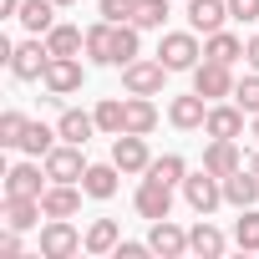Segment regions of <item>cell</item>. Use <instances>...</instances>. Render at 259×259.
Returning <instances> with one entry per match:
<instances>
[{
    "mask_svg": "<svg viewBox=\"0 0 259 259\" xmlns=\"http://www.w3.org/2000/svg\"><path fill=\"white\" fill-rule=\"evenodd\" d=\"M234 244L244 249V254H259V208L249 203V208H239V224H234Z\"/></svg>",
    "mask_w": 259,
    "mask_h": 259,
    "instance_id": "1f68e13d",
    "label": "cell"
},
{
    "mask_svg": "<svg viewBox=\"0 0 259 259\" xmlns=\"http://www.w3.org/2000/svg\"><path fill=\"white\" fill-rule=\"evenodd\" d=\"M244 117H249V112H244L234 97H229V102H213L203 133H208V138H244Z\"/></svg>",
    "mask_w": 259,
    "mask_h": 259,
    "instance_id": "e0dca14e",
    "label": "cell"
},
{
    "mask_svg": "<svg viewBox=\"0 0 259 259\" xmlns=\"http://www.w3.org/2000/svg\"><path fill=\"white\" fill-rule=\"evenodd\" d=\"M41 163H46V178L51 183H81V173L92 168L87 163V148H76V143H56Z\"/></svg>",
    "mask_w": 259,
    "mask_h": 259,
    "instance_id": "52a82bcc",
    "label": "cell"
},
{
    "mask_svg": "<svg viewBox=\"0 0 259 259\" xmlns=\"http://www.w3.org/2000/svg\"><path fill=\"white\" fill-rule=\"evenodd\" d=\"M41 219H46V208H41V198H6V229H41Z\"/></svg>",
    "mask_w": 259,
    "mask_h": 259,
    "instance_id": "4316f807",
    "label": "cell"
},
{
    "mask_svg": "<svg viewBox=\"0 0 259 259\" xmlns=\"http://www.w3.org/2000/svg\"><path fill=\"white\" fill-rule=\"evenodd\" d=\"M234 102H239V107H244L249 117L259 112V71H254V66H249V71H244V76L234 81Z\"/></svg>",
    "mask_w": 259,
    "mask_h": 259,
    "instance_id": "e575fe53",
    "label": "cell"
},
{
    "mask_svg": "<svg viewBox=\"0 0 259 259\" xmlns=\"http://www.w3.org/2000/svg\"><path fill=\"white\" fill-rule=\"evenodd\" d=\"M249 133H254V138H259V112H254V117H249Z\"/></svg>",
    "mask_w": 259,
    "mask_h": 259,
    "instance_id": "60d3db41",
    "label": "cell"
},
{
    "mask_svg": "<svg viewBox=\"0 0 259 259\" xmlns=\"http://www.w3.org/2000/svg\"><path fill=\"white\" fill-rule=\"evenodd\" d=\"M208 97H198V92H183V97H173L168 102V122L178 127V133H203V122H208Z\"/></svg>",
    "mask_w": 259,
    "mask_h": 259,
    "instance_id": "7c38bea8",
    "label": "cell"
},
{
    "mask_svg": "<svg viewBox=\"0 0 259 259\" xmlns=\"http://www.w3.org/2000/svg\"><path fill=\"white\" fill-rule=\"evenodd\" d=\"M122 244V224L117 219H92L87 224V254H112Z\"/></svg>",
    "mask_w": 259,
    "mask_h": 259,
    "instance_id": "83f0119b",
    "label": "cell"
},
{
    "mask_svg": "<svg viewBox=\"0 0 259 259\" xmlns=\"http://www.w3.org/2000/svg\"><path fill=\"white\" fill-rule=\"evenodd\" d=\"M244 61L259 71V36H249V46H244Z\"/></svg>",
    "mask_w": 259,
    "mask_h": 259,
    "instance_id": "f35d334b",
    "label": "cell"
},
{
    "mask_svg": "<svg viewBox=\"0 0 259 259\" xmlns=\"http://www.w3.org/2000/svg\"><path fill=\"white\" fill-rule=\"evenodd\" d=\"M46 66H51V46H46V36H31V41H21V46L11 51V76H16V81H41Z\"/></svg>",
    "mask_w": 259,
    "mask_h": 259,
    "instance_id": "277c9868",
    "label": "cell"
},
{
    "mask_svg": "<svg viewBox=\"0 0 259 259\" xmlns=\"http://www.w3.org/2000/svg\"><path fill=\"white\" fill-rule=\"evenodd\" d=\"M112 163L122 168V178H143L148 163H153L148 138H143V133H117V138H112Z\"/></svg>",
    "mask_w": 259,
    "mask_h": 259,
    "instance_id": "ba28073f",
    "label": "cell"
},
{
    "mask_svg": "<svg viewBox=\"0 0 259 259\" xmlns=\"http://www.w3.org/2000/svg\"><path fill=\"white\" fill-rule=\"evenodd\" d=\"M203 168H208L213 178H229V173H239V168H244L239 138H208V148H203Z\"/></svg>",
    "mask_w": 259,
    "mask_h": 259,
    "instance_id": "5bb4252c",
    "label": "cell"
},
{
    "mask_svg": "<svg viewBox=\"0 0 259 259\" xmlns=\"http://www.w3.org/2000/svg\"><path fill=\"white\" fill-rule=\"evenodd\" d=\"M188 6V26L198 31V36H213V31H224L234 16H229V0H183Z\"/></svg>",
    "mask_w": 259,
    "mask_h": 259,
    "instance_id": "2e32d148",
    "label": "cell"
},
{
    "mask_svg": "<svg viewBox=\"0 0 259 259\" xmlns=\"http://www.w3.org/2000/svg\"><path fill=\"white\" fill-rule=\"evenodd\" d=\"M143 178H158V183H173V188H183V178H188V163H183V153H163V158H153L148 163V173Z\"/></svg>",
    "mask_w": 259,
    "mask_h": 259,
    "instance_id": "f1b7e54d",
    "label": "cell"
},
{
    "mask_svg": "<svg viewBox=\"0 0 259 259\" xmlns=\"http://www.w3.org/2000/svg\"><path fill=\"white\" fill-rule=\"evenodd\" d=\"M56 143H61V133H56V127H46V122H31V127H26V138H21V153H26V158H46Z\"/></svg>",
    "mask_w": 259,
    "mask_h": 259,
    "instance_id": "f546056e",
    "label": "cell"
},
{
    "mask_svg": "<svg viewBox=\"0 0 259 259\" xmlns=\"http://www.w3.org/2000/svg\"><path fill=\"white\" fill-rule=\"evenodd\" d=\"M168 6H173V0H138L133 26H138V31H163V26H168Z\"/></svg>",
    "mask_w": 259,
    "mask_h": 259,
    "instance_id": "d6a6232c",
    "label": "cell"
},
{
    "mask_svg": "<svg viewBox=\"0 0 259 259\" xmlns=\"http://www.w3.org/2000/svg\"><path fill=\"white\" fill-rule=\"evenodd\" d=\"M41 87H46L51 97H76V92L87 87V66H81V56H51Z\"/></svg>",
    "mask_w": 259,
    "mask_h": 259,
    "instance_id": "5b68a950",
    "label": "cell"
},
{
    "mask_svg": "<svg viewBox=\"0 0 259 259\" xmlns=\"http://www.w3.org/2000/svg\"><path fill=\"white\" fill-rule=\"evenodd\" d=\"M26 127H31V117L26 112H0V148H21V138H26Z\"/></svg>",
    "mask_w": 259,
    "mask_h": 259,
    "instance_id": "836d02e7",
    "label": "cell"
},
{
    "mask_svg": "<svg viewBox=\"0 0 259 259\" xmlns=\"http://www.w3.org/2000/svg\"><path fill=\"white\" fill-rule=\"evenodd\" d=\"M183 203H188L193 213H213V208L224 203V178H213L208 168L188 173V178H183Z\"/></svg>",
    "mask_w": 259,
    "mask_h": 259,
    "instance_id": "30bf717a",
    "label": "cell"
},
{
    "mask_svg": "<svg viewBox=\"0 0 259 259\" xmlns=\"http://www.w3.org/2000/svg\"><path fill=\"white\" fill-rule=\"evenodd\" d=\"M173 71L158 61V56H138V61H127L122 66V92H133V97H163V81Z\"/></svg>",
    "mask_w": 259,
    "mask_h": 259,
    "instance_id": "7a4b0ae2",
    "label": "cell"
},
{
    "mask_svg": "<svg viewBox=\"0 0 259 259\" xmlns=\"http://www.w3.org/2000/svg\"><path fill=\"white\" fill-rule=\"evenodd\" d=\"M0 16H21V0H0Z\"/></svg>",
    "mask_w": 259,
    "mask_h": 259,
    "instance_id": "ab89813d",
    "label": "cell"
},
{
    "mask_svg": "<svg viewBox=\"0 0 259 259\" xmlns=\"http://www.w3.org/2000/svg\"><path fill=\"white\" fill-rule=\"evenodd\" d=\"M117 178H122V168L107 158V163H92L87 173H81V188H87V198H97V203H107L112 193H117Z\"/></svg>",
    "mask_w": 259,
    "mask_h": 259,
    "instance_id": "44dd1931",
    "label": "cell"
},
{
    "mask_svg": "<svg viewBox=\"0 0 259 259\" xmlns=\"http://www.w3.org/2000/svg\"><path fill=\"white\" fill-rule=\"evenodd\" d=\"M56 11H61L56 0H21V16H16V21H21L31 36H46V31L56 26Z\"/></svg>",
    "mask_w": 259,
    "mask_h": 259,
    "instance_id": "d4e9b609",
    "label": "cell"
},
{
    "mask_svg": "<svg viewBox=\"0 0 259 259\" xmlns=\"http://www.w3.org/2000/svg\"><path fill=\"white\" fill-rule=\"evenodd\" d=\"M244 36H234V31H213V36H203V56L208 61H224V66H234V61H244Z\"/></svg>",
    "mask_w": 259,
    "mask_h": 259,
    "instance_id": "cb8c5ba5",
    "label": "cell"
},
{
    "mask_svg": "<svg viewBox=\"0 0 259 259\" xmlns=\"http://www.w3.org/2000/svg\"><path fill=\"white\" fill-rule=\"evenodd\" d=\"M224 203H234V208H249V203H259V173L244 163L239 173H229L224 178Z\"/></svg>",
    "mask_w": 259,
    "mask_h": 259,
    "instance_id": "7402d4cb",
    "label": "cell"
},
{
    "mask_svg": "<svg viewBox=\"0 0 259 259\" xmlns=\"http://www.w3.org/2000/svg\"><path fill=\"white\" fill-rule=\"evenodd\" d=\"M56 133H61V143H76V148H87V143H92V133H97V112L61 107V117H56Z\"/></svg>",
    "mask_w": 259,
    "mask_h": 259,
    "instance_id": "ffe728a7",
    "label": "cell"
},
{
    "mask_svg": "<svg viewBox=\"0 0 259 259\" xmlns=\"http://www.w3.org/2000/svg\"><path fill=\"white\" fill-rule=\"evenodd\" d=\"M153 127H158V102L153 97H133V92H127V117H122V133H153Z\"/></svg>",
    "mask_w": 259,
    "mask_h": 259,
    "instance_id": "603a6c76",
    "label": "cell"
},
{
    "mask_svg": "<svg viewBox=\"0 0 259 259\" xmlns=\"http://www.w3.org/2000/svg\"><path fill=\"white\" fill-rule=\"evenodd\" d=\"M224 249H229L224 229H213L208 213H198V224L188 229V254H198V259H224Z\"/></svg>",
    "mask_w": 259,
    "mask_h": 259,
    "instance_id": "d6986e66",
    "label": "cell"
},
{
    "mask_svg": "<svg viewBox=\"0 0 259 259\" xmlns=\"http://www.w3.org/2000/svg\"><path fill=\"white\" fill-rule=\"evenodd\" d=\"M46 163L41 158H26L16 168H6V198H41L46 193Z\"/></svg>",
    "mask_w": 259,
    "mask_h": 259,
    "instance_id": "9c48e42d",
    "label": "cell"
},
{
    "mask_svg": "<svg viewBox=\"0 0 259 259\" xmlns=\"http://www.w3.org/2000/svg\"><path fill=\"white\" fill-rule=\"evenodd\" d=\"M229 16H234L239 26H254V21H259V0H229Z\"/></svg>",
    "mask_w": 259,
    "mask_h": 259,
    "instance_id": "8d00e7d4",
    "label": "cell"
},
{
    "mask_svg": "<svg viewBox=\"0 0 259 259\" xmlns=\"http://www.w3.org/2000/svg\"><path fill=\"white\" fill-rule=\"evenodd\" d=\"M87 249V234L71 219H46L41 224V259H71Z\"/></svg>",
    "mask_w": 259,
    "mask_h": 259,
    "instance_id": "3957f363",
    "label": "cell"
},
{
    "mask_svg": "<svg viewBox=\"0 0 259 259\" xmlns=\"http://www.w3.org/2000/svg\"><path fill=\"white\" fill-rule=\"evenodd\" d=\"M249 168H254V173H259V153H254V158H249Z\"/></svg>",
    "mask_w": 259,
    "mask_h": 259,
    "instance_id": "b9f144b4",
    "label": "cell"
},
{
    "mask_svg": "<svg viewBox=\"0 0 259 259\" xmlns=\"http://www.w3.org/2000/svg\"><path fill=\"white\" fill-rule=\"evenodd\" d=\"M81 198H87L81 183H46L41 208H46V219H76L81 213Z\"/></svg>",
    "mask_w": 259,
    "mask_h": 259,
    "instance_id": "4fadbf2b",
    "label": "cell"
},
{
    "mask_svg": "<svg viewBox=\"0 0 259 259\" xmlns=\"http://www.w3.org/2000/svg\"><path fill=\"white\" fill-rule=\"evenodd\" d=\"M148 244H153V254H163V259H183V254H188V229H178L173 213H168V219H153Z\"/></svg>",
    "mask_w": 259,
    "mask_h": 259,
    "instance_id": "9a60e30c",
    "label": "cell"
},
{
    "mask_svg": "<svg viewBox=\"0 0 259 259\" xmlns=\"http://www.w3.org/2000/svg\"><path fill=\"white\" fill-rule=\"evenodd\" d=\"M234 81H239V76H234V66H224V61H208V56H203V61L193 66V92L208 97V102H229V97H234Z\"/></svg>",
    "mask_w": 259,
    "mask_h": 259,
    "instance_id": "8992f818",
    "label": "cell"
},
{
    "mask_svg": "<svg viewBox=\"0 0 259 259\" xmlns=\"http://www.w3.org/2000/svg\"><path fill=\"white\" fill-rule=\"evenodd\" d=\"M133 208H138V219H168L173 213V183H158V178H143L138 183V193H133Z\"/></svg>",
    "mask_w": 259,
    "mask_h": 259,
    "instance_id": "8fae6325",
    "label": "cell"
},
{
    "mask_svg": "<svg viewBox=\"0 0 259 259\" xmlns=\"http://www.w3.org/2000/svg\"><path fill=\"white\" fill-rule=\"evenodd\" d=\"M46 46H51V56H81V51H87V31L56 21V26L46 31Z\"/></svg>",
    "mask_w": 259,
    "mask_h": 259,
    "instance_id": "484cf974",
    "label": "cell"
},
{
    "mask_svg": "<svg viewBox=\"0 0 259 259\" xmlns=\"http://www.w3.org/2000/svg\"><path fill=\"white\" fill-rule=\"evenodd\" d=\"M97 16L112 21V26H127V21L138 16V0H97Z\"/></svg>",
    "mask_w": 259,
    "mask_h": 259,
    "instance_id": "d590c367",
    "label": "cell"
},
{
    "mask_svg": "<svg viewBox=\"0 0 259 259\" xmlns=\"http://www.w3.org/2000/svg\"><path fill=\"white\" fill-rule=\"evenodd\" d=\"M21 254H26L21 229H6V234H0V259H21Z\"/></svg>",
    "mask_w": 259,
    "mask_h": 259,
    "instance_id": "74e56055",
    "label": "cell"
},
{
    "mask_svg": "<svg viewBox=\"0 0 259 259\" xmlns=\"http://www.w3.org/2000/svg\"><path fill=\"white\" fill-rule=\"evenodd\" d=\"M56 6H61V11H66V6H76V0H56Z\"/></svg>",
    "mask_w": 259,
    "mask_h": 259,
    "instance_id": "7bdbcfd3",
    "label": "cell"
},
{
    "mask_svg": "<svg viewBox=\"0 0 259 259\" xmlns=\"http://www.w3.org/2000/svg\"><path fill=\"white\" fill-rule=\"evenodd\" d=\"M92 112H97V133L117 138V133H122V117H127V97H102Z\"/></svg>",
    "mask_w": 259,
    "mask_h": 259,
    "instance_id": "4dcf8cb0",
    "label": "cell"
},
{
    "mask_svg": "<svg viewBox=\"0 0 259 259\" xmlns=\"http://www.w3.org/2000/svg\"><path fill=\"white\" fill-rule=\"evenodd\" d=\"M87 61L92 66H117V26L112 21L87 26Z\"/></svg>",
    "mask_w": 259,
    "mask_h": 259,
    "instance_id": "ac0fdd59",
    "label": "cell"
},
{
    "mask_svg": "<svg viewBox=\"0 0 259 259\" xmlns=\"http://www.w3.org/2000/svg\"><path fill=\"white\" fill-rule=\"evenodd\" d=\"M158 61H163L168 71H193V66L203 61L198 31H193V26H188V31H163V41H158Z\"/></svg>",
    "mask_w": 259,
    "mask_h": 259,
    "instance_id": "6da1fadb",
    "label": "cell"
}]
</instances>
